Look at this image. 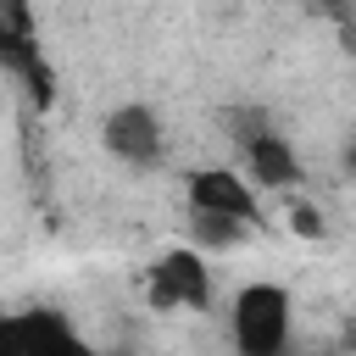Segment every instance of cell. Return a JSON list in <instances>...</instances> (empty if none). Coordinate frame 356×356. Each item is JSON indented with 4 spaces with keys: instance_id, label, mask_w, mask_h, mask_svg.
<instances>
[{
    "instance_id": "obj_5",
    "label": "cell",
    "mask_w": 356,
    "mask_h": 356,
    "mask_svg": "<svg viewBox=\"0 0 356 356\" xmlns=\"http://www.w3.org/2000/svg\"><path fill=\"white\" fill-rule=\"evenodd\" d=\"M100 145H106V156H117L122 167L145 172V167H156V161L167 156V128H161L156 106H145V100H122V106L106 111V122H100Z\"/></svg>"
},
{
    "instance_id": "obj_11",
    "label": "cell",
    "mask_w": 356,
    "mask_h": 356,
    "mask_svg": "<svg viewBox=\"0 0 356 356\" xmlns=\"http://www.w3.org/2000/svg\"><path fill=\"white\" fill-rule=\"evenodd\" d=\"M339 167H345V172H350V178H356V139H350V145H345V150H339Z\"/></svg>"
},
{
    "instance_id": "obj_7",
    "label": "cell",
    "mask_w": 356,
    "mask_h": 356,
    "mask_svg": "<svg viewBox=\"0 0 356 356\" xmlns=\"http://www.w3.org/2000/svg\"><path fill=\"white\" fill-rule=\"evenodd\" d=\"M239 156H245V184H261V189H300V178H306L295 145H289L278 128H261L250 145H239Z\"/></svg>"
},
{
    "instance_id": "obj_9",
    "label": "cell",
    "mask_w": 356,
    "mask_h": 356,
    "mask_svg": "<svg viewBox=\"0 0 356 356\" xmlns=\"http://www.w3.org/2000/svg\"><path fill=\"white\" fill-rule=\"evenodd\" d=\"M289 228H295L300 239H323V234H328V222H323V211H317L312 200H295V206H289Z\"/></svg>"
},
{
    "instance_id": "obj_8",
    "label": "cell",
    "mask_w": 356,
    "mask_h": 356,
    "mask_svg": "<svg viewBox=\"0 0 356 356\" xmlns=\"http://www.w3.org/2000/svg\"><path fill=\"white\" fill-rule=\"evenodd\" d=\"M245 234H250V228H239V222L195 217V245H200V256H206V250H234V245H245Z\"/></svg>"
},
{
    "instance_id": "obj_2",
    "label": "cell",
    "mask_w": 356,
    "mask_h": 356,
    "mask_svg": "<svg viewBox=\"0 0 356 356\" xmlns=\"http://www.w3.org/2000/svg\"><path fill=\"white\" fill-rule=\"evenodd\" d=\"M0 356H111V350L89 345L61 306H28L0 312Z\"/></svg>"
},
{
    "instance_id": "obj_3",
    "label": "cell",
    "mask_w": 356,
    "mask_h": 356,
    "mask_svg": "<svg viewBox=\"0 0 356 356\" xmlns=\"http://www.w3.org/2000/svg\"><path fill=\"white\" fill-rule=\"evenodd\" d=\"M150 312H206L211 306V267L195 245H172L145 267Z\"/></svg>"
},
{
    "instance_id": "obj_4",
    "label": "cell",
    "mask_w": 356,
    "mask_h": 356,
    "mask_svg": "<svg viewBox=\"0 0 356 356\" xmlns=\"http://www.w3.org/2000/svg\"><path fill=\"white\" fill-rule=\"evenodd\" d=\"M0 67L11 78H22V89H28V100L39 111L56 100V72L44 61V44L33 33V11L28 6H0Z\"/></svg>"
},
{
    "instance_id": "obj_6",
    "label": "cell",
    "mask_w": 356,
    "mask_h": 356,
    "mask_svg": "<svg viewBox=\"0 0 356 356\" xmlns=\"http://www.w3.org/2000/svg\"><path fill=\"white\" fill-rule=\"evenodd\" d=\"M184 195H189L195 217H222V222H239V228H256V217H261L256 189L234 167H195L184 178Z\"/></svg>"
},
{
    "instance_id": "obj_10",
    "label": "cell",
    "mask_w": 356,
    "mask_h": 356,
    "mask_svg": "<svg viewBox=\"0 0 356 356\" xmlns=\"http://www.w3.org/2000/svg\"><path fill=\"white\" fill-rule=\"evenodd\" d=\"M339 356H356V317H345L339 328Z\"/></svg>"
},
{
    "instance_id": "obj_1",
    "label": "cell",
    "mask_w": 356,
    "mask_h": 356,
    "mask_svg": "<svg viewBox=\"0 0 356 356\" xmlns=\"http://www.w3.org/2000/svg\"><path fill=\"white\" fill-rule=\"evenodd\" d=\"M289 328H295V300L284 284L256 278L234 295L228 334H234L239 356H289Z\"/></svg>"
}]
</instances>
